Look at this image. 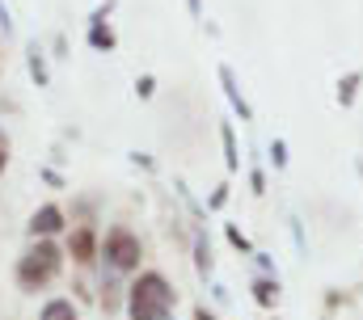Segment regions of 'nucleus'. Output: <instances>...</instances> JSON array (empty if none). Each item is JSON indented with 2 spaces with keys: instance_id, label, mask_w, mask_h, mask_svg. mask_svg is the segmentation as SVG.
<instances>
[{
  "instance_id": "obj_1",
  "label": "nucleus",
  "mask_w": 363,
  "mask_h": 320,
  "mask_svg": "<svg viewBox=\"0 0 363 320\" xmlns=\"http://www.w3.org/2000/svg\"><path fill=\"white\" fill-rule=\"evenodd\" d=\"M127 304H131V320H174L169 312H174L178 295H174V287L165 282V274L148 270V274H140V278H135V287H131Z\"/></svg>"
},
{
  "instance_id": "obj_2",
  "label": "nucleus",
  "mask_w": 363,
  "mask_h": 320,
  "mask_svg": "<svg viewBox=\"0 0 363 320\" xmlns=\"http://www.w3.org/2000/svg\"><path fill=\"white\" fill-rule=\"evenodd\" d=\"M60 265H64V248L43 236L34 248L21 253V261H17V287L21 291H38V287H47L60 274Z\"/></svg>"
},
{
  "instance_id": "obj_3",
  "label": "nucleus",
  "mask_w": 363,
  "mask_h": 320,
  "mask_svg": "<svg viewBox=\"0 0 363 320\" xmlns=\"http://www.w3.org/2000/svg\"><path fill=\"white\" fill-rule=\"evenodd\" d=\"M101 253H106V261H110L114 270H135V265H140V240L131 236L127 228H110Z\"/></svg>"
},
{
  "instance_id": "obj_4",
  "label": "nucleus",
  "mask_w": 363,
  "mask_h": 320,
  "mask_svg": "<svg viewBox=\"0 0 363 320\" xmlns=\"http://www.w3.org/2000/svg\"><path fill=\"white\" fill-rule=\"evenodd\" d=\"M64 228V211L55 207V202H47V207H38L34 215H30V232L34 236H55Z\"/></svg>"
},
{
  "instance_id": "obj_5",
  "label": "nucleus",
  "mask_w": 363,
  "mask_h": 320,
  "mask_svg": "<svg viewBox=\"0 0 363 320\" xmlns=\"http://www.w3.org/2000/svg\"><path fill=\"white\" fill-rule=\"evenodd\" d=\"M68 253H72L77 261H93V253H97V236H93V228H77L72 240H68Z\"/></svg>"
},
{
  "instance_id": "obj_6",
  "label": "nucleus",
  "mask_w": 363,
  "mask_h": 320,
  "mask_svg": "<svg viewBox=\"0 0 363 320\" xmlns=\"http://www.w3.org/2000/svg\"><path fill=\"white\" fill-rule=\"evenodd\" d=\"M38 320H81V316H77V308H72L68 299H51V304L38 312Z\"/></svg>"
},
{
  "instance_id": "obj_7",
  "label": "nucleus",
  "mask_w": 363,
  "mask_h": 320,
  "mask_svg": "<svg viewBox=\"0 0 363 320\" xmlns=\"http://www.w3.org/2000/svg\"><path fill=\"white\" fill-rule=\"evenodd\" d=\"M89 47H97V51H110V47H114V30H110V25H101V21H93Z\"/></svg>"
},
{
  "instance_id": "obj_8",
  "label": "nucleus",
  "mask_w": 363,
  "mask_h": 320,
  "mask_svg": "<svg viewBox=\"0 0 363 320\" xmlns=\"http://www.w3.org/2000/svg\"><path fill=\"white\" fill-rule=\"evenodd\" d=\"M254 295H258V304H274L279 299V287H274L271 278H262V282H254Z\"/></svg>"
},
{
  "instance_id": "obj_9",
  "label": "nucleus",
  "mask_w": 363,
  "mask_h": 320,
  "mask_svg": "<svg viewBox=\"0 0 363 320\" xmlns=\"http://www.w3.org/2000/svg\"><path fill=\"white\" fill-rule=\"evenodd\" d=\"M30 76L38 80V84H47V64H43V55H38V47H30Z\"/></svg>"
},
{
  "instance_id": "obj_10",
  "label": "nucleus",
  "mask_w": 363,
  "mask_h": 320,
  "mask_svg": "<svg viewBox=\"0 0 363 320\" xmlns=\"http://www.w3.org/2000/svg\"><path fill=\"white\" fill-rule=\"evenodd\" d=\"M224 152H228V168H237V139H233V127H224Z\"/></svg>"
},
{
  "instance_id": "obj_11",
  "label": "nucleus",
  "mask_w": 363,
  "mask_h": 320,
  "mask_svg": "<svg viewBox=\"0 0 363 320\" xmlns=\"http://www.w3.org/2000/svg\"><path fill=\"white\" fill-rule=\"evenodd\" d=\"M355 84H359V76H347V84L338 88V101H342V105H351V97H355Z\"/></svg>"
},
{
  "instance_id": "obj_12",
  "label": "nucleus",
  "mask_w": 363,
  "mask_h": 320,
  "mask_svg": "<svg viewBox=\"0 0 363 320\" xmlns=\"http://www.w3.org/2000/svg\"><path fill=\"white\" fill-rule=\"evenodd\" d=\"M194 253H199V274H207V270H211V253H207V244L199 240V248H194Z\"/></svg>"
},
{
  "instance_id": "obj_13",
  "label": "nucleus",
  "mask_w": 363,
  "mask_h": 320,
  "mask_svg": "<svg viewBox=\"0 0 363 320\" xmlns=\"http://www.w3.org/2000/svg\"><path fill=\"white\" fill-rule=\"evenodd\" d=\"M135 88H140V97H152V76H144Z\"/></svg>"
},
{
  "instance_id": "obj_14",
  "label": "nucleus",
  "mask_w": 363,
  "mask_h": 320,
  "mask_svg": "<svg viewBox=\"0 0 363 320\" xmlns=\"http://www.w3.org/2000/svg\"><path fill=\"white\" fill-rule=\"evenodd\" d=\"M4 164H9V139L0 135V173H4Z\"/></svg>"
},
{
  "instance_id": "obj_15",
  "label": "nucleus",
  "mask_w": 363,
  "mask_h": 320,
  "mask_svg": "<svg viewBox=\"0 0 363 320\" xmlns=\"http://www.w3.org/2000/svg\"><path fill=\"white\" fill-rule=\"evenodd\" d=\"M228 240H233V244H237V248H250V244H245V236H241V232H237V228H228Z\"/></svg>"
},
{
  "instance_id": "obj_16",
  "label": "nucleus",
  "mask_w": 363,
  "mask_h": 320,
  "mask_svg": "<svg viewBox=\"0 0 363 320\" xmlns=\"http://www.w3.org/2000/svg\"><path fill=\"white\" fill-rule=\"evenodd\" d=\"M194 320H216V316H207V312H199V316H194Z\"/></svg>"
},
{
  "instance_id": "obj_17",
  "label": "nucleus",
  "mask_w": 363,
  "mask_h": 320,
  "mask_svg": "<svg viewBox=\"0 0 363 320\" xmlns=\"http://www.w3.org/2000/svg\"><path fill=\"white\" fill-rule=\"evenodd\" d=\"M190 13H199V0H190Z\"/></svg>"
}]
</instances>
